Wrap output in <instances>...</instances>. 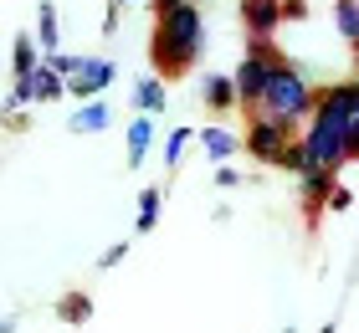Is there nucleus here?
Wrapping results in <instances>:
<instances>
[{
  "instance_id": "nucleus-17",
  "label": "nucleus",
  "mask_w": 359,
  "mask_h": 333,
  "mask_svg": "<svg viewBox=\"0 0 359 333\" xmlns=\"http://www.w3.org/2000/svg\"><path fill=\"white\" fill-rule=\"evenodd\" d=\"M36 62H41L36 41H31V31H21V36L11 41V72H15V77H26V72H31V67H36Z\"/></svg>"
},
{
  "instance_id": "nucleus-7",
  "label": "nucleus",
  "mask_w": 359,
  "mask_h": 333,
  "mask_svg": "<svg viewBox=\"0 0 359 333\" xmlns=\"http://www.w3.org/2000/svg\"><path fill=\"white\" fill-rule=\"evenodd\" d=\"M36 52L41 57H52V52H62V15H57V0H41L36 6Z\"/></svg>"
},
{
  "instance_id": "nucleus-20",
  "label": "nucleus",
  "mask_w": 359,
  "mask_h": 333,
  "mask_svg": "<svg viewBox=\"0 0 359 333\" xmlns=\"http://www.w3.org/2000/svg\"><path fill=\"white\" fill-rule=\"evenodd\" d=\"M46 67H52V72L62 77V82H67L72 72H77V67H83V52H52V57H41Z\"/></svg>"
},
{
  "instance_id": "nucleus-11",
  "label": "nucleus",
  "mask_w": 359,
  "mask_h": 333,
  "mask_svg": "<svg viewBox=\"0 0 359 333\" xmlns=\"http://www.w3.org/2000/svg\"><path fill=\"white\" fill-rule=\"evenodd\" d=\"M195 139H201V149H205V154L216 159V164H231V154L241 149V139H236V133L226 128V123H210V128L195 133Z\"/></svg>"
},
{
  "instance_id": "nucleus-13",
  "label": "nucleus",
  "mask_w": 359,
  "mask_h": 333,
  "mask_svg": "<svg viewBox=\"0 0 359 333\" xmlns=\"http://www.w3.org/2000/svg\"><path fill=\"white\" fill-rule=\"evenodd\" d=\"M113 123V108L103 103V97H93V103H77L72 113V133H103Z\"/></svg>"
},
{
  "instance_id": "nucleus-3",
  "label": "nucleus",
  "mask_w": 359,
  "mask_h": 333,
  "mask_svg": "<svg viewBox=\"0 0 359 333\" xmlns=\"http://www.w3.org/2000/svg\"><path fill=\"white\" fill-rule=\"evenodd\" d=\"M236 139H241V149H247L257 164H277V159H283V149L298 139V128H287L277 118H262V113H247V128H241Z\"/></svg>"
},
{
  "instance_id": "nucleus-15",
  "label": "nucleus",
  "mask_w": 359,
  "mask_h": 333,
  "mask_svg": "<svg viewBox=\"0 0 359 333\" xmlns=\"http://www.w3.org/2000/svg\"><path fill=\"white\" fill-rule=\"evenodd\" d=\"M159 210H165V190H159V185H144V190H139V215H134V231H139V236H149V231L159 226Z\"/></svg>"
},
{
  "instance_id": "nucleus-32",
  "label": "nucleus",
  "mask_w": 359,
  "mask_h": 333,
  "mask_svg": "<svg viewBox=\"0 0 359 333\" xmlns=\"http://www.w3.org/2000/svg\"><path fill=\"white\" fill-rule=\"evenodd\" d=\"M283 333H292V328H283Z\"/></svg>"
},
{
  "instance_id": "nucleus-8",
  "label": "nucleus",
  "mask_w": 359,
  "mask_h": 333,
  "mask_svg": "<svg viewBox=\"0 0 359 333\" xmlns=\"http://www.w3.org/2000/svg\"><path fill=\"white\" fill-rule=\"evenodd\" d=\"M334 185H339L334 175H298V200H303V215H308V221H318V215H323V200H329Z\"/></svg>"
},
{
  "instance_id": "nucleus-23",
  "label": "nucleus",
  "mask_w": 359,
  "mask_h": 333,
  "mask_svg": "<svg viewBox=\"0 0 359 333\" xmlns=\"http://www.w3.org/2000/svg\"><path fill=\"white\" fill-rule=\"evenodd\" d=\"M123 257H128V241H113V246H108V252H103V257H97V272H113V266H118Z\"/></svg>"
},
{
  "instance_id": "nucleus-19",
  "label": "nucleus",
  "mask_w": 359,
  "mask_h": 333,
  "mask_svg": "<svg viewBox=\"0 0 359 333\" xmlns=\"http://www.w3.org/2000/svg\"><path fill=\"white\" fill-rule=\"evenodd\" d=\"M190 139H195V128H170V133H165V170H180Z\"/></svg>"
},
{
  "instance_id": "nucleus-29",
  "label": "nucleus",
  "mask_w": 359,
  "mask_h": 333,
  "mask_svg": "<svg viewBox=\"0 0 359 333\" xmlns=\"http://www.w3.org/2000/svg\"><path fill=\"white\" fill-rule=\"evenodd\" d=\"M318 333H334V323H323V328H318Z\"/></svg>"
},
{
  "instance_id": "nucleus-2",
  "label": "nucleus",
  "mask_w": 359,
  "mask_h": 333,
  "mask_svg": "<svg viewBox=\"0 0 359 333\" xmlns=\"http://www.w3.org/2000/svg\"><path fill=\"white\" fill-rule=\"evenodd\" d=\"M313 97L318 88L308 82V72L298 62H272V72L262 82V97H257V108L252 113H262V118H277V123H287V128H303L308 123V113H313Z\"/></svg>"
},
{
  "instance_id": "nucleus-14",
  "label": "nucleus",
  "mask_w": 359,
  "mask_h": 333,
  "mask_svg": "<svg viewBox=\"0 0 359 333\" xmlns=\"http://www.w3.org/2000/svg\"><path fill=\"white\" fill-rule=\"evenodd\" d=\"M165 103H170V97H165V82H159L154 72H149V77H139V88H134V108L144 113V118H159V113H165Z\"/></svg>"
},
{
  "instance_id": "nucleus-30",
  "label": "nucleus",
  "mask_w": 359,
  "mask_h": 333,
  "mask_svg": "<svg viewBox=\"0 0 359 333\" xmlns=\"http://www.w3.org/2000/svg\"><path fill=\"white\" fill-rule=\"evenodd\" d=\"M0 72H6V57H0Z\"/></svg>"
},
{
  "instance_id": "nucleus-28",
  "label": "nucleus",
  "mask_w": 359,
  "mask_h": 333,
  "mask_svg": "<svg viewBox=\"0 0 359 333\" xmlns=\"http://www.w3.org/2000/svg\"><path fill=\"white\" fill-rule=\"evenodd\" d=\"M0 333H15V323H11V318H0Z\"/></svg>"
},
{
  "instance_id": "nucleus-24",
  "label": "nucleus",
  "mask_w": 359,
  "mask_h": 333,
  "mask_svg": "<svg viewBox=\"0 0 359 333\" xmlns=\"http://www.w3.org/2000/svg\"><path fill=\"white\" fill-rule=\"evenodd\" d=\"M283 21H308V0H283Z\"/></svg>"
},
{
  "instance_id": "nucleus-27",
  "label": "nucleus",
  "mask_w": 359,
  "mask_h": 333,
  "mask_svg": "<svg viewBox=\"0 0 359 333\" xmlns=\"http://www.w3.org/2000/svg\"><path fill=\"white\" fill-rule=\"evenodd\" d=\"M175 6H201V0H154V15H165V11H175Z\"/></svg>"
},
{
  "instance_id": "nucleus-9",
  "label": "nucleus",
  "mask_w": 359,
  "mask_h": 333,
  "mask_svg": "<svg viewBox=\"0 0 359 333\" xmlns=\"http://www.w3.org/2000/svg\"><path fill=\"white\" fill-rule=\"evenodd\" d=\"M123 144H128V170H139V164L149 159V149H154V118L134 113V123L123 128Z\"/></svg>"
},
{
  "instance_id": "nucleus-1",
  "label": "nucleus",
  "mask_w": 359,
  "mask_h": 333,
  "mask_svg": "<svg viewBox=\"0 0 359 333\" xmlns=\"http://www.w3.org/2000/svg\"><path fill=\"white\" fill-rule=\"evenodd\" d=\"M205 52V11L201 6H175L165 15H154V31H149V57L159 67V82H175L185 77Z\"/></svg>"
},
{
  "instance_id": "nucleus-4",
  "label": "nucleus",
  "mask_w": 359,
  "mask_h": 333,
  "mask_svg": "<svg viewBox=\"0 0 359 333\" xmlns=\"http://www.w3.org/2000/svg\"><path fill=\"white\" fill-rule=\"evenodd\" d=\"M108 82H113V62H108V57H83V67H77L62 88H67L77 103H93V97L108 93Z\"/></svg>"
},
{
  "instance_id": "nucleus-21",
  "label": "nucleus",
  "mask_w": 359,
  "mask_h": 333,
  "mask_svg": "<svg viewBox=\"0 0 359 333\" xmlns=\"http://www.w3.org/2000/svg\"><path fill=\"white\" fill-rule=\"evenodd\" d=\"M241 57H262V62H283V52H277V36H247V52Z\"/></svg>"
},
{
  "instance_id": "nucleus-25",
  "label": "nucleus",
  "mask_w": 359,
  "mask_h": 333,
  "mask_svg": "<svg viewBox=\"0 0 359 333\" xmlns=\"http://www.w3.org/2000/svg\"><path fill=\"white\" fill-rule=\"evenodd\" d=\"M241 185V175L231 170V164H221V170H216V190H236Z\"/></svg>"
},
{
  "instance_id": "nucleus-6",
  "label": "nucleus",
  "mask_w": 359,
  "mask_h": 333,
  "mask_svg": "<svg viewBox=\"0 0 359 333\" xmlns=\"http://www.w3.org/2000/svg\"><path fill=\"white\" fill-rule=\"evenodd\" d=\"M241 31L247 36H277L283 31V0H241Z\"/></svg>"
},
{
  "instance_id": "nucleus-5",
  "label": "nucleus",
  "mask_w": 359,
  "mask_h": 333,
  "mask_svg": "<svg viewBox=\"0 0 359 333\" xmlns=\"http://www.w3.org/2000/svg\"><path fill=\"white\" fill-rule=\"evenodd\" d=\"M267 72H272V62H262V57H241V67L236 72H226L231 77V93H236V108H257V97H262V82H267Z\"/></svg>"
},
{
  "instance_id": "nucleus-26",
  "label": "nucleus",
  "mask_w": 359,
  "mask_h": 333,
  "mask_svg": "<svg viewBox=\"0 0 359 333\" xmlns=\"http://www.w3.org/2000/svg\"><path fill=\"white\" fill-rule=\"evenodd\" d=\"M118 15H123L118 6H108V15H103V36H113V31H118Z\"/></svg>"
},
{
  "instance_id": "nucleus-16",
  "label": "nucleus",
  "mask_w": 359,
  "mask_h": 333,
  "mask_svg": "<svg viewBox=\"0 0 359 333\" xmlns=\"http://www.w3.org/2000/svg\"><path fill=\"white\" fill-rule=\"evenodd\" d=\"M57 318L67 323V328H83L93 318V292H67V297H57Z\"/></svg>"
},
{
  "instance_id": "nucleus-31",
  "label": "nucleus",
  "mask_w": 359,
  "mask_h": 333,
  "mask_svg": "<svg viewBox=\"0 0 359 333\" xmlns=\"http://www.w3.org/2000/svg\"><path fill=\"white\" fill-rule=\"evenodd\" d=\"M108 6H123V0H108Z\"/></svg>"
},
{
  "instance_id": "nucleus-12",
  "label": "nucleus",
  "mask_w": 359,
  "mask_h": 333,
  "mask_svg": "<svg viewBox=\"0 0 359 333\" xmlns=\"http://www.w3.org/2000/svg\"><path fill=\"white\" fill-rule=\"evenodd\" d=\"M201 103H205L210 113H231V108H236L231 77H226V72H205V77H201Z\"/></svg>"
},
{
  "instance_id": "nucleus-22",
  "label": "nucleus",
  "mask_w": 359,
  "mask_h": 333,
  "mask_svg": "<svg viewBox=\"0 0 359 333\" xmlns=\"http://www.w3.org/2000/svg\"><path fill=\"white\" fill-rule=\"evenodd\" d=\"M349 205H354V190L344 185V179H339V185L329 190V200H323V210H334V215H344Z\"/></svg>"
},
{
  "instance_id": "nucleus-10",
  "label": "nucleus",
  "mask_w": 359,
  "mask_h": 333,
  "mask_svg": "<svg viewBox=\"0 0 359 333\" xmlns=\"http://www.w3.org/2000/svg\"><path fill=\"white\" fill-rule=\"evenodd\" d=\"M26 88H31V103H62V97H67V88H62V77L52 72V67L46 62H36L26 72Z\"/></svg>"
},
{
  "instance_id": "nucleus-18",
  "label": "nucleus",
  "mask_w": 359,
  "mask_h": 333,
  "mask_svg": "<svg viewBox=\"0 0 359 333\" xmlns=\"http://www.w3.org/2000/svg\"><path fill=\"white\" fill-rule=\"evenodd\" d=\"M334 26L349 46H359V0H334Z\"/></svg>"
}]
</instances>
